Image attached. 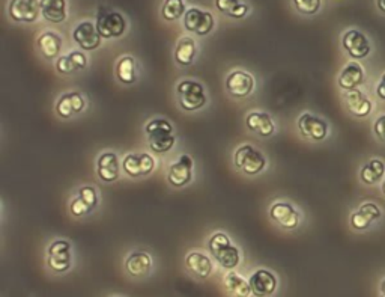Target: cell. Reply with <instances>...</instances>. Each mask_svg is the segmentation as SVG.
Listing matches in <instances>:
<instances>
[{
	"label": "cell",
	"instance_id": "obj_1",
	"mask_svg": "<svg viewBox=\"0 0 385 297\" xmlns=\"http://www.w3.org/2000/svg\"><path fill=\"white\" fill-rule=\"evenodd\" d=\"M144 133L148 137L149 148L157 154H164L175 145L174 125L163 118L148 123V125L144 127Z\"/></svg>",
	"mask_w": 385,
	"mask_h": 297
},
{
	"label": "cell",
	"instance_id": "obj_2",
	"mask_svg": "<svg viewBox=\"0 0 385 297\" xmlns=\"http://www.w3.org/2000/svg\"><path fill=\"white\" fill-rule=\"evenodd\" d=\"M208 248L218 264L228 270H233L241 260V254L233 246L231 239L224 232H216L208 241Z\"/></svg>",
	"mask_w": 385,
	"mask_h": 297
},
{
	"label": "cell",
	"instance_id": "obj_3",
	"mask_svg": "<svg viewBox=\"0 0 385 297\" xmlns=\"http://www.w3.org/2000/svg\"><path fill=\"white\" fill-rule=\"evenodd\" d=\"M176 94L181 108L187 112L202 109L208 101L204 85L196 80H182L178 83Z\"/></svg>",
	"mask_w": 385,
	"mask_h": 297
},
{
	"label": "cell",
	"instance_id": "obj_4",
	"mask_svg": "<svg viewBox=\"0 0 385 297\" xmlns=\"http://www.w3.org/2000/svg\"><path fill=\"white\" fill-rule=\"evenodd\" d=\"M233 160L238 170L247 175H258L267 166V159H265L263 154L248 144L241 145L235 151Z\"/></svg>",
	"mask_w": 385,
	"mask_h": 297
},
{
	"label": "cell",
	"instance_id": "obj_5",
	"mask_svg": "<svg viewBox=\"0 0 385 297\" xmlns=\"http://www.w3.org/2000/svg\"><path fill=\"white\" fill-rule=\"evenodd\" d=\"M297 125H298V130L305 139H310L315 142L324 140L329 132L328 123L310 112L302 113L297 121Z\"/></svg>",
	"mask_w": 385,
	"mask_h": 297
},
{
	"label": "cell",
	"instance_id": "obj_6",
	"mask_svg": "<svg viewBox=\"0 0 385 297\" xmlns=\"http://www.w3.org/2000/svg\"><path fill=\"white\" fill-rule=\"evenodd\" d=\"M47 263L51 270H55L58 273H65L66 270H70L73 263L71 255V244L66 240H56L50 244Z\"/></svg>",
	"mask_w": 385,
	"mask_h": 297
},
{
	"label": "cell",
	"instance_id": "obj_7",
	"mask_svg": "<svg viewBox=\"0 0 385 297\" xmlns=\"http://www.w3.org/2000/svg\"><path fill=\"white\" fill-rule=\"evenodd\" d=\"M342 46L347 50V53L355 61L367 58L371 51L370 40L367 38V35H364L358 29H349L344 32L342 38Z\"/></svg>",
	"mask_w": 385,
	"mask_h": 297
},
{
	"label": "cell",
	"instance_id": "obj_8",
	"mask_svg": "<svg viewBox=\"0 0 385 297\" xmlns=\"http://www.w3.org/2000/svg\"><path fill=\"white\" fill-rule=\"evenodd\" d=\"M214 24L216 21L211 12L202 11L199 8L189 9L184 16V28L199 36L208 35L212 29H214Z\"/></svg>",
	"mask_w": 385,
	"mask_h": 297
},
{
	"label": "cell",
	"instance_id": "obj_9",
	"mask_svg": "<svg viewBox=\"0 0 385 297\" xmlns=\"http://www.w3.org/2000/svg\"><path fill=\"white\" fill-rule=\"evenodd\" d=\"M382 217L381 207L375 202H364L351 214V226L355 231H366Z\"/></svg>",
	"mask_w": 385,
	"mask_h": 297
},
{
	"label": "cell",
	"instance_id": "obj_10",
	"mask_svg": "<svg viewBox=\"0 0 385 297\" xmlns=\"http://www.w3.org/2000/svg\"><path fill=\"white\" fill-rule=\"evenodd\" d=\"M122 170L132 178L149 175L155 170V160L148 152L128 154L122 160Z\"/></svg>",
	"mask_w": 385,
	"mask_h": 297
},
{
	"label": "cell",
	"instance_id": "obj_11",
	"mask_svg": "<svg viewBox=\"0 0 385 297\" xmlns=\"http://www.w3.org/2000/svg\"><path fill=\"white\" fill-rule=\"evenodd\" d=\"M167 179L174 187H184L191 182L193 159L189 156V154H182V156L169 167Z\"/></svg>",
	"mask_w": 385,
	"mask_h": 297
},
{
	"label": "cell",
	"instance_id": "obj_12",
	"mask_svg": "<svg viewBox=\"0 0 385 297\" xmlns=\"http://www.w3.org/2000/svg\"><path fill=\"white\" fill-rule=\"evenodd\" d=\"M97 29L102 38H119L125 33L127 21L119 12H105L97 19Z\"/></svg>",
	"mask_w": 385,
	"mask_h": 297
},
{
	"label": "cell",
	"instance_id": "obj_13",
	"mask_svg": "<svg viewBox=\"0 0 385 297\" xmlns=\"http://www.w3.org/2000/svg\"><path fill=\"white\" fill-rule=\"evenodd\" d=\"M226 89H228L231 95L238 97V98H244L253 93L255 77L241 70L232 71L228 75V79H226Z\"/></svg>",
	"mask_w": 385,
	"mask_h": 297
},
{
	"label": "cell",
	"instance_id": "obj_14",
	"mask_svg": "<svg viewBox=\"0 0 385 297\" xmlns=\"http://www.w3.org/2000/svg\"><path fill=\"white\" fill-rule=\"evenodd\" d=\"M251 293L256 297H268L277 290V278L270 270L259 269L248 279Z\"/></svg>",
	"mask_w": 385,
	"mask_h": 297
},
{
	"label": "cell",
	"instance_id": "obj_15",
	"mask_svg": "<svg viewBox=\"0 0 385 297\" xmlns=\"http://www.w3.org/2000/svg\"><path fill=\"white\" fill-rule=\"evenodd\" d=\"M270 216L274 222H277L285 229L297 228L301 221L298 210H295V207L289 202H275L271 207Z\"/></svg>",
	"mask_w": 385,
	"mask_h": 297
},
{
	"label": "cell",
	"instance_id": "obj_16",
	"mask_svg": "<svg viewBox=\"0 0 385 297\" xmlns=\"http://www.w3.org/2000/svg\"><path fill=\"white\" fill-rule=\"evenodd\" d=\"M74 41L83 50H95L101 46V33L98 32L97 26L90 21H83L77 26L73 32Z\"/></svg>",
	"mask_w": 385,
	"mask_h": 297
},
{
	"label": "cell",
	"instance_id": "obj_17",
	"mask_svg": "<svg viewBox=\"0 0 385 297\" xmlns=\"http://www.w3.org/2000/svg\"><path fill=\"white\" fill-rule=\"evenodd\" d=\"M41 6L35 0H11L9 17L19 23H32L38 19Z\"/></svg>",
	"mask_w": 385,
	"mask_h": 297
},
{
	"label": "cell",
	"instance_id": "obj_18",
	"mask_svg": "<svg viewBox=\"0 0 385 297\" xmlns=\"http://www.w3.org/2000/svg\"><path fill=\"white\" fill-rule=\"evenodd\" d=\"M97 174L104 183H113L121 175V163L115 152H102L97 162Z\"/></svg>",
	"mask_w": 385,
	"mask_h": 297
},
{
	"label": "cell",
	"instance_id": "obj_19",
	"mask_svg": "<svg viewBox=\"0 0 385 297\" xmlns=\"http://www.w3.org/2000/svg\"><path fill=\"white\" fill-rule=\"evenodd\" d=\"M344 101H347L348 110L354 116H357V118H366V116L370 115L371 109H374L371 100L358 88L352 89V91H347V94H344Z\"/></svg>",
	"mask_w": 385,
	"mask_h": 297
},
{
	"label": "cell",
	"instance_id": "obj_20",
	"mask_svg": "<svg viewBox=\"0 0 385 297\" xmlns=\"http://www.w3.org/2000/svg\"><path fill=\"white\" fill-rule=\"evenodd\" d=\"M85 108L86 100L80 93H66L58 100L56 112L60 118H71L73 115L83 112Z\"/></svg>",
	"mask_w": 385,
	"mask_h": 297
},
{
	"label": "cell",
	"instance_id": "obj_21",
	"mask_svg": "<svg viewBox=\"0 0 385 297\" xmlns=\"http://www.w3.org/2000/svg\"><path fill=\"white\" fill-rule=\"evenodd\" d=\"M339 86L344 91H352L364 82V70L357 61L348 62L339 74Z\"/></svg>",
	"mask_w": 385,
	"mask_h": 297
},
{
	"label": "cell",
	"instance_id": "obj_22",
	"mask_svg": "<svg viewBox=\"0 0 385 297\" xmlns=\"http://www.w3.org/2000/svg\"><path fill=\"white\" fill-rule=\"evenodd\" d=\"M246 124L250 132H253L262 137H270L275 133V125L268 113L251 112L246 118Z\"/></svg>",
	"mask_w": 385,
	"mask_h": 297
},
{
	"label": "cell",
	"instance_id": "obj_23",
	"mask_svg": "<svg viewBox=\"0 0 385 297\" xmlns=\"http://www.w3.org/2000/svg\"><path fill=\"white\" fill-rule=\"evenodd\" d=\"M360 178L366 186H376L385 178V162L382 159H370L363 165Z\"/></svg>",
	"mask_w": 385,
	"mask_h": 297
},
{
	"label": "cell",
	"instance_id": "obj_24",
	"mask_svg": "<svg viewBox=\"0 0 385 297\" xmlns=\"http://www.w3.org/2000/svg\"><path fill=\"white\" fill-rule=\"evenodd\" d=\"M152 258L146 252H132L125 261V269L131 276H144L151 272Z\"/></svg>",
	"mask_w": 385,
	"mask_h": 297
},
{
	"label": "cell",
	"instance_id": "obj_25",
	"mask_svg": "<svg viewBox=\"0 0 385 297\" xmlns=\"http://www.w3.org/2000/svg\"><path fill=\"white\" fill-rule=\"evenodd\" d=\"M43 17L50 23H62L66 20V2L65 0H41Z\"/></svg>",
	"mask_w": 385,
	"mask_h": 297
},
{
	"label": "cell",
	"instance_id": "obj_26",
	"mask_svg": "<svg viewBox=\"0 0 385 297\" xmlns=\"http://www.w3.org/2000/svg\"><path fill=\"white\" fill-rule=\"evenodd\" d=\"M185 264H187L189 270L199 276V278H208L212 273V263L209 258L201 252H190L185 258Z\"/></svg>",
	"mask_w": 385,
	"mask_h": 297
},
{
	"label": "cell",
	"instance_id": "obj_27",
	"mask_svg": "<svg viewBox=\"0 0 385 297\" xmlns=\"http://www.w3.org/2000/svg\"><path fill=\"white\" fill-rule=\"evenodd\" d=\"M38 48L46 59H55L62 48V38L53 32H44L38 38Z\"/></svg>",
	"mask_w": 385,
	"mask_h": 297
},
{
	"label": "cell",
	"instance_id": "obj_28",
	"mask_svg": "<svg viewBox=\"0 0 385 297\" xmlns=\"http://www.w3.org/2000/svg\"><path fill=\"white\" fill-rule=\"evenodd\" d=\"M224 286L233 297H250L253 294L250 282L235 272H229L224 276Z\"/></svg>",
	"mask_w": 385,
	"mask_h": 297
},
{
	"label": "cell",
	"instance_id": "obj_29",
	"mask_svg": "<svg viewBox=\"0 0 385 297\" xmlns=\"http://www.w3.org/2000/svg\"><path fill=\"white\" fill-rule=\"evenodd\" d=\"M196 51H197V48H196V43H194L193 38L184 36V38H181L178 46H176L175 59L181 67H187L194 61Z\"/></svg>",
	"mask_w": 385,
	"mask_h": 297
},
{
	"label": "cell",
	"instance_id": "obj_30",
	"mask_svg": "<svg viewBox=\"0 0 385 297\" xmlns=\"http://www.w3.org/2000/svg\"><path fill=\"white\" fill-rule=\"evenodd\" d=\"M116 74H117V79L125 85L136 83V80H137L136 59L132 56H124V58L119 59L117 67H116Z\"/></svg>",
	"mask_w": 385,
	"mask_h": 297
},
{
	"label": "cell",
	"instance_id": "obj_31",
	"mask_svg": "<svg viewBox=\"0 0 385 297\" xmlns=\"http://www.w3.org/2000/svg\"><path fill=\"white\" fill-rule=\"evenodd\" d=\"M216 6L232 19H244L248 12V6L240 0H216Z\"/></svg>",
	"mask_w": 385,
	"mask_h": 297
},
{
	"label": "cell",
	"instance_id": "obj_32",
	"mask_svg": "<svg viewBox=\"0 0 385 297\" xmlns=\"http://www.w3.org/2000/svg\"><path fill=\"white\" fill-rule=\"evenodd\" d=\"M162 14L169 21L178 20L179 17L185 16V4H184V0H164Z\"/></svg>",
	"mask_w": 385,
	"mask_h": 297
},
{
	"label": "cell",
	"instance_id": "obj_33",
	"mask_svg": "<svg viewBox=\"0 0 385 297\" xmlns=\"http://www.w3.org/2000/svg\"><path fill=\"white\" fill-rule=\"evenodd\" d=\"M298 12L304 16H313L321 8V0H294Z\"/></svg>",
	"mask_w": 385,
	"mask_h": 297
},
{
	"label": "cell",
	"instance_id": "obj_34",
	"mask_svg": "<svg viewBox=\"0 0 385 297\" xmlns=\"http://www.w3.org/2000/svg\"><path fill=\"white\" fill-rule=\"evenodd\" d=\"M78 197H80L90 207V210H94L98 205V193L94 186H83L80 190H78Z\"/></svg>",
	"mask_w": 385,
	"mask_h": 297
},
{
	"label": "cell",
	"instance_id": "obj_35",
	"mask_svg": "<svg viewBox=\"0 0 385 297\" xmlns=\"http://www.w3.org/2000/svg\"><path fill=\"white\" fill-rule=\"evenodd\" d=\"M70 210L73 213V216H77V217H80V216H85L88 214L90 210V207L80 198V197H77L73 199L71 205H70Z\"/></svg>",
	"mask_w": 385,
	"mask_h": 297
},
{
	"label": "cell",
	"instance_id": "obj_36",
	"mask_svg": "<svg viewBox=\"0 0 385 297\" xmlns=\"http://www.w3.org/2000/svg\"><path fill=\"white\" fill-rule=\"evenodd\" d=\"M71 62H73V66L77 70H85L88 67V59L85 56V53H82V51H71V53L68 55Z\"/></svg>",
	"mask_w": 385,
	"mask_h": 297
},
{
	"label": "cell",
	"instance_id": "obj_37",
	"mask_svg": "<svg viewBox=\"0 0 385 297\" xmlns=\"http://www.w3.org/2000/svg\"><path fill=\"white\" fill-rule=\"evenodd\" d=\"M56 70L60 73V74H70L73 71H75L73 62L70 59V56H60L58 61H56Z\"/></svg>",
	"mask_w": 385,
	"mask_h": 297
},
{
	"label": "cell",
	"instance_id": "obj_38",
	"mask_svg": "<svg viewBox=\"0 0 385 297\" xmlns=\"http://www.w3.org/2000/svg\"><path fill=\"white\" fill-rule=\"evenodd\" d=\"M374 132L379 137V140L385 142V113L379 115L374 124Z\"/></svg>",
	"mask_w": 385,
	"mask_h": 297
},
{
	"label": "cell",
	"instance_id": "obj_39",
	"mask_svg": "<svg viewBox=\"0 0 385 297\" xmlns=\"http://www.w3.org/2000/svg\"><path fill=\"white\" fill-rule=\"evenodd\" d=\"M376 95L385 101V73L379 77V82L376 85Z\"/></svg>",
	"mask_w": 385,
	"mask_h": 297
},
{
	"label": "cell",
	"instance_id": "obj_40",
	"mask_svg": "<svg viewBox=\"0 0 385 297\" xmlns=\"http://www.w3.org/2000/svg\"><path fill=\"white\" fill-rule=\"evenodd\" d=\"M379 297H385V279L381 282V286H379Z\"/></svg>",
	"mask_w": 385,
	"mask_h": 297
},
{
	"label": "cell",
	"instance_id": "obj_41",
	"mask_svg": "<svg viewBox=\"0 0 385 297\" xmlns=\"http://www.w3.org/2000/svg\"><path fill=\"white\" fill-rule=\"evenodd\" d=\"M376 5L379 8V11H382L385 14V0H376Z\"/></svg>",
	"mask_w": 385,
	"mask_h": 297
},
{
	"label": "cell",
	"instance_id": "obj_42",
	"mask_svg": "<svg viewBox=\"0 0 385 297\" xmlns=\"http://www.w3.org/2000/svg\"><path fill=\"white\" fill-rule=\"evenodd\" d=\"M381 192H382V195L385 197V178H384V182H382V184H381Z\"/></svg>",
	"mask_w": 385,
	"mask_h": 297
},
{
	"label": "cell",
	"instance_id": "obj_43",
	"mask_svg": "<svg viewBox=\"0 0 385 297\" xmlns=\"http://www.w3.org/2000/svg\"><path fill=\"white\" fill-rule=\"evenodd\" d=\"M115 297H121V296H115Z\"/></svg>",
	"mask_w": 385,
	"mask_h": 297
},
{
	"label": "cell",
	"instance_id": "obj_44",
	"mask_svg": "<svg viewBox=\"0 0 385 297\" xmlns=\"http://www.w3.org/2000/svg\"><path fill=\"white\" fill-rule=\"evenodd\" d=\"M35 2H36V0H35Z\"/></svg>",
	"mask_w": 385,
	"mask_h": 297
}]
</instances>
